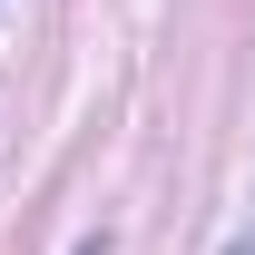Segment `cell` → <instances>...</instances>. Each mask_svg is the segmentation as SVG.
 Wrapping results in <instances>:
<instances>
[{"label": "cell", "instance_id": "cell-1", "mask_svg": "<svg viewBox=\"0 0 255 255\" xmlns=\"http://www.w3.org/2000/svg\"><path fill=\"white\" fill-rule=\"evenodd\" d=\"M226 255H255V236H246V246H226Z\"/></svg>", "mask_w": 255, "mask_h": 255}]
</instances>
